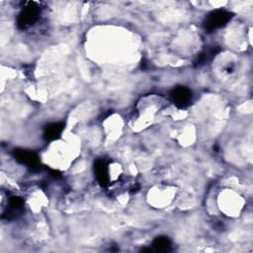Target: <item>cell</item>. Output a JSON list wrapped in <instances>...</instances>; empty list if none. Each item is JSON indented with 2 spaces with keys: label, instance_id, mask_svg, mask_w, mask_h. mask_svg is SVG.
I'll use <instances>...</instances> for the list:
<instances>
[{
  "label": "cell",
  "instance_id": "7",
  "mask_svg": "<svg viewBox=\"0 0 253 253\" xmlns=\"http://www.w3.org/2000/svg\"><path fill=\"white\" fill-rule=\"evenodd\" d=\"M152 246L157 251L168 252L171 249V242H170L168 237H166V236H159V237H156L153 240Z\"/></svg>",
  "mask_w": 253,
  "mask_h": 253
},
{
  "label": "cell",
  "instance_id": "5",
  "mask_svg": "<svg viewBox=\"0 0 253 253\" xmlns=\"http://www.w3.org/2000/svg\"><path fill=\"white\" fill-rule=\"evenodd\" d=\"M94 171L97 177L98 182L102 186H106L109 183L110 176H109V169L108 164L104 159H98L94 164Z\"/></svg>",
  "mask_w": 253,
  "mask_h": 253
},
{
  "label": "cell",
  "instance_id": "1",
  "mask_svg": "<svg viewBox=\"0 0 253 253\" xmlns=\"http://www.w3.org/2000/svg\"><path fill=\"white\" fill-rule=\"evenodd\" d=\"M232 14L224 9H216L210 12L204 21V27L208 32H212L225 26L230 19Z\"/></svg>",
  "mask_w": 253,
  "mask_h": 253
},
{
  "label": "cell",
  "instance_id": "6",
  "mask_svg": "<svg viewBox=\"0 0 253 253\" xmlns=\"http://www.w3.org/2000/svg\"><path fill=\"white\" fill-rule=\"evenodd\" d=\"M64 128V124L62 123H53L47 125L43 130V136L46 140H53L59 137Z\"/></svg>",
  "mask_w": 253,
  "mask_h": 253
},
{
  "label": "cell",
  "instance_id": "4",
  "mask_svg": "<svg viewBox=\"0 0 253 253\" xmlns=\"http://www.w3.org/2000/svg\"><path fill=\"white\" fill-rule=\"evenodd\" d=\"M14 156L17 161H19L22 164H25L26 166L30 168H37L40 165V160L38 155L31 151L26 149H15Z\"/></svg>",
  "mask_w": 253,
  "mask_h": 253
},
{
  "label": "cell",
  "instance_id": "3",
  "mask_svg": "<svg viewBox=\"0 0 253 253\" xmlns=\"http://www.w3.org/2000/svg\"><path fill=\"white\" fill-rule=\"evenodd\" d=\"M171 98L174 104L179 108H185L189 105L192 99V93L190 89L184 86H178L171 92Z\"/></svg>",
  "mask_w": 253,
  "mask_h": 253
},
{
  "label": "cell",
  "instance_id": "2",
  "mask_svg": "<svg viewBox=\"0 0 253 253\" xmlns=\"http://www.w3.org/2000/svg\"><path fill=\"white\" fill-rule=\"evenodd\" d=\"M40 9L36 3L29 2L19 14L17 24L20 29H27L31 27L39 18Z\"/></svg>",
  "mask_w": 253,
  "mask_h": 253
},
{
  "label": "cell",
  "instance_id": "8",
  "mask_svg": "<svg viewBox=\"0 0 253 253\" xmlns=\"http://www.w3.org/2000/svg\"><path fill=\"white\" fill-rule=\"evenodd\" d=\"M24 202L20 197H11L8 203V210L10 213H15L16 211H19L23 208Z\"/></svg>",
  "mask_w": 253,
  "mask_h": 253
}]
</instances>
